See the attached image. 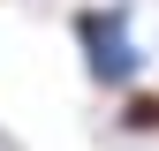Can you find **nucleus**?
<instances>
[{
    "label": "nucleus",
    "mask_w": 159,
    "mask_h": 151,
    "mask_svg": "<svg viewBox=\"0 0 159 151\" xmlns=\"http://www.w3.org/2000/svg\"><path fill=\"white\" fill-rule=\"evenodd\" d=\"M68 38H76V53H84L91 91H114V98H121L129 83H144V45H136L121 0H84V8H68Z\"/></svg>",
    "instance_id": "obj_1"
},
{
    "label": "nucleus",
    "mask_w": 159,
    "mask_h": 151,
    "mask_svg": "<svg viewBox=\"0 0 159 151\" xmlns=\"http://www.w3.org/2000/svg\"><path fill=\"white\" fill-rule=\"evenodd\" d=\"M114 121H121L129 128V136H152V128H159V91H121V106H114Z\"/></svg>",
    "instance_id": "obj_2"
}]
</instances>
